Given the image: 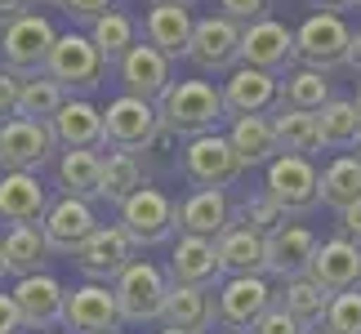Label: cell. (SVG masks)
<instances>
[{
	"label": "cell",
	"instance_id": "1",
	"mask_svg": "<svg viewBox=\"0 0 361 334\" xmlns=\"http://www.w3.org/2000/svg\"><path fill=\"white\" fill-rule=\"evenodd\" d=\"M157 116L165 134L192 138L205 130H219V120L228 116L224 94H219L210 80H170L165 94L157 99Z\"/></svg>",
	"mask_w": 361,
	"mask_h": 334
},
{
	"label": "cell",
	"instance_id": "2",
	"mask_svg": "<svg viewBox=\"0 0 361 334\" xmlns=\"http://www.w3.org/2000/svg\"><path fill=\"white\" fill-rule=\"evenodd\" d=\"M112 295H116V308H121V326H152V321H161L165 295H170V276H165V268L134 254L116 272Z\"/></svg>",
	"mask_w": 361,
	"mask_h": 334
},
{
	"label": "cell",
	"instance_id": "3",
	"mask_svg": "<svg viewBox=\"0 0 361 334\" xmlns=\"http://www.w3.org/2000/svg\"><path fill=\"white\" fill-rule=\"evenodd\" d=\"M348 40H353V27L343 23V13L322 9V13H312V18L299 23L295 63L330 76V72H339V67H348Z\"/></svg>",
	"mask_w": 361,
	"mask_h": 334
},
{
	"label": "cell",
	"instance_id": "4",
	"mask_svg": "<svg viewBox=\"0 0 361 334\" xmlns=\"http://www.w3.org/2000/svg\"><path fill=\"white\" fill-rule=\"evenodd\" d=\"M116 223L121 232L130 236L138 249H152V245H165L170 236L178 232V218H174V201L165 197L161 187H147L138 183L130 197L116 205Z\"/></svg>",
	"mask_w": 361,
	"mask_h": 334
},
{
	"label": "cell",
	"instance_id": "5",
	"mask_svg": "<svg viewBox=\"0 0 361 334\" xmlns=\"http://www.w3.org/2000/svg\"><path fill=\"white\" fill-rule=\"evenodd\" d=\"M54 23L45 18V13H18L13 23L0 27V67L13 76H40L45 72V58H49V49H54Z\"/></svg>",
	"mask_w": 361,
	"mask_h": 334
},
{
	"label": "cell",
	"instance_id": "6",
	"mask_svg": "<svg viewBox=\"0 0 361 334\" xmlns=\"http://www.w3.org/2000/svg\"><path fill=\"white\" fill-rule=\"evenodd\" d=\"M45 76H54L67 94H94L107 76V58L90 40V32H67V36H54Z\"/></svg>",
	"mask_w": 361,
	"mask_h": 334
},
{
	"label": "cell",
	"instance_id": "7",
	"mask_svg": "<svg viewBox=\"0 0 361 334\" xmlns=\"http://www.w3.org/2000/svg\"><path fill=\"white\" fill-rule=\"evenodd\" d=\"M263 170H268V178H263V197H272L276 210H281L286 218L317 210V165H312V156L276 151Z\"/></svg>",
	"mask_w": 361,
	"mask_h": 334
},
{
	"label": "cell",
	"instance_id": "8",
	"mask_svg": "<svg viewBox=\"0 0 361 334\" xmlns=\"http://www.w3.org/2000/svg\"><path fill=\"white\" fill-rule=\"evenodd\" d=\"M241 174H245V165H241L237 151H232L228 134L205 130V134L188 138V147H183V178L192 187H232Z\"/></svg>",
	"mask_w": 361,
	"mask_h": 334
},
{
	"label": "cell",
	"instance_id": "9",
	"mask_svg": "<svg viewBox=\"0 0 361 334\" xmlns=\"http://www.w3.org/2000/svg\"><path fill=\"white\" fill-rule=\"evenodd\" d=\"M161 134V116L152 99L138 94H121L103 107V147H121V151H143L157 143Z\"/></svg>",
	"mask_w": 361,
	"mask_h": 334
},
{
	"label": "cell",
	"instance_id": "10",
	"mask_svg": "<svg viewBox=\"0 0 361 334\" xmlns=\"http://www.w3.org/2000/svg\"><path fill=\"white\" fill-rule=\"evenodd\" d=\"M276 303V290L268 285L263 272H250V276H224L214 290V316L219 326L228 330H250Z\"/></svg>",
	"mask_w": 361,
	"mask_h": 334
},
{
	"label": "cell",
	"instance_id": "11",
	"mask_svg": "<svg viewBox=\"0 0 361 334\" xmlns=\"http://www.w3.org/2000/svg\"><path fill=\"white\" fill-rule=\"evenodd\" d=\"M59 138H54L49 120H27V116H9L0 120V170H36L54 161Z\"/></svg>",
	"mask_w": 361,
	"mask_h": 334
},
{
	"label": "cell",
	"instance_id": "12",
	"mask_svg": "<svg viewBox=\"0 0 361 334\" xmlns=\"http://www.w3.org/2000/svg\"><path fill=\"white\" fill-rule=\"evenodd\" d=\"M188 58L210 76H228L241 63V23L210 13V18L192 23V40H188Z\"/></svg>",
	"mask_w": 361,
	"mask_h": 334
},
{
	"label": "cell",
	"instance_id": "13",
	"mask_svg": "<svg viewBox=\"0 0 361 334\" xmlns=\"http://www.w3.org/2000/svg\"><path fill=\"white\" fill-rule=\"evenodd\" d=\"M67 334H107V330H121V308H116V295L107 281H85V285H72L63 295V326Z\"/></svg>",
	"mask_w": 361,
	"mask_h": 334
},
{
	"label": "cell",
	"instance_id": "14",
	"mask_svg": "<svg viewBox=\"0 0 361 334\" xmlns=\"http://www.w3.org/2000/svg\"><path fill=\"white\" fill-rule=\"evenodd\" d=\"M134 254H138V245L121 232V223H99V228H94L85 241L76 245L72 259H76V268L85 272V281H107V285H112L116 272Z\"/></svg>",
	"mask_w": 361,
	"mask_h": 334
},
{
	"label": "cell",
	"instance_id": "15",
	"mask_svg": "<svg viewBox=\"0 0 361 334\" xmlns=\"http://www.w3.org/2000/svg\"><path fill=\"white\" fill-rule=\"evenodd\" d=\"M94 228H99L94 201L72 197V192H63V197H49L45 214H40V232H45V241H49L54 254H76V245L85 241Z\"/></svg>",
	"mask_w": 361,
	"mask_h": 334
},
{
	"label": "cell",
	"instance_id": "16",
	"mask_svg": "<svg viewBox=\"0 0 361 334\" xmlns=\"http://www.w3.org/2000/svg\"><path fill=\"white\" fill-rule=\"evenodd\" d=\"M9 295H13V303H18L27 330H59L63 326V295H67V285L54 272L13 276V290H9Z\"/></svg>",
	"mask_w": 361,
	"mask_h": 334
},
{
	"label": "cell",
	"instance_id": "17",
	"mask_svg": "<svg viewBox=\"0 0 361 334\" xmlns=\"http://www.w3.org/2000/svg\"><path fill=\"white\" fill-rule=\"evenodd\" d=\"M241 63L263 72H290L295 67V32L276 18H255L241 27Z\"/></svg>",
	"mask_w": 361,
	"mask_h": 334
},
{
	"label": "cell",
	"instance_id": "18",
	"mask_svg": "<svg viewBox=\"0 0 361 334\" xmlns=\"http://www.w3.org/2000/svg\"><path fill=\"white\" fill-rule=\"evenodd\" d=\"M308 276L326 295H339V290L361 285V245L353 236H330V241H317L312 259H308Z\"/></svg>",
	"mask_w": 361,
	"mask_h": 334
},
{
	"label": "cell",
	"instance_id": "19",
	"mask_svg": "<svg viewBox=\"0 0 361 334\" xmlns=\"http://www.w3.org/2000/svg\"><path fill=\"white\" fill-rule=\"evenodd\" d=\"M317 249V236L303 228V223H276L272 232H263V272L286 281V276L308 272V259Z\"/></svg>",
	"mask_w": 361,
	"mask_h": 334
},
{
	"label": "cell",
	"instance_id": "20",
	"mask_svg": "<svg viewBox=\"0 0 361 334\" xmlns=\"http://www.w3.org/2000/svg\"><path fill=\"white\" fill-rule=\"evenodd\" d=\"M112 67L121 72L125 94H138V99H152V103H157L161 94H165V85L174 80L170 58H165L157 45H147V40H134V45L125 49Z\"/></svg>",
	"mask_w": 361,
	"mask_h": 334
},
{
	"label": "cell",
	"instance_id": "21",
	"mask_svg": "<svg viewBox=\"0 0 361 334\" xmlns=\"http://www.w3.org/2000/svg\"><path fill=\"white\" fill-rule=\"evenodd\" d=\"M174 285H219L224 281V268H219V249H214V236H197V232H178L174 241V254H170V268H165Z\"/></svg>",
	"mask_w": 361,
	"mask_h": 334
},
{
	"label": "cell",
	"instance_id": "22",
	"mask_svg": "<svg viewBox=\"0 0 361 334\" xmlns=\"http://www.w3.org/2000/svg\"><path fill=\"white\" fill-rule=\"evenodd\" d=\"M224 107L228 116H245V111H272L276 107V94H281V76L276 72H263V67H250L237 63L224 80Z\"/></svg>",
	"mask_w": 361,
	"mask_h": 334
},
{
	"label": "cell",
	"instance_id": "23",
	"mask_svg": "<svg viewBox=\"0 0 361 334\" xmlns=\"http://www.w3.org/2000/svg\"><path fill=\"white\" fill-rule=\"evenodd\" d=\"M49 205V187L36 170H0V223H40Z\"/></svg>",
	"mask_w": 361,
	"mask_h": 334
},
{
	"label": "cell",
	"instance_id": "24",
	"mask_svg": "<svg viewBox=\"0 0 361 334\" xmlns=\"http://www.w3.org/2000/svg\"><path fill=\"white\" fill-rule=\"evenodd\" d=\"M192 9L188 5H165V0H152L143 13V40L157 45L165 58H188V40H192Z\"/></svg>",
	"mask_w": 361,
	"mask_h": 334
},
{
	"label": "cell",
	"instance_id": "25",
	"mask_svg": "<svg viewBox=\"0 0 361 334\" xmlns=\"http://www.w3.org/2000/svg\"><path fill=\"white\" fill-rule=\"evenodd\" d=\"M161 326L188 330V334H205L210 326H219L214 290L210 285H174L170 281V295H165V308H161Z\"/></svg>",
	"mask_w": 361,
	"mask_h": 334
},
{
	"label": "cell",
	"instance_id": "26",
	"mask_svg": "<svg viewBox=\"0 0 361 334\" xmlns=\"http://www.w3.org/2000/svg\"><path fill=\"white\" fill-rule=\"evenodd\" d=\"M214 249H219V268H224V276L263 272V232H255L245 218H228V228L214 236Z\"/></svg>",
	"mask_w": 361,
	"mask_h": 334
},
{
	"label": "cell",
	"instance_id": "27",
	"mask_svg": "<svg viewBox=\"0 0 361 334\" xmlns=\"http://www.w3.org/2000/svg\"><path fill=\"white\" fill-rule=\"evenodd\" d=\"M49 130L59 147H103V111L85 94H76V99H63V107L49 116Z\"/></svg>",
	"mask_w": 361,
	"mask_h": 334
},
{
	"label": "cell",
	"instance_id": "28",
	"mask_svg": "<svg viewBox=\"0 0 361 334\" xmlns=\"http://www.w3.org/2000/svg\"><path fill=\"white\" fill-rule=\"evenodd\" d=\"M0 254H5L9 276H27V272H45L54 249L45 241V232H40V223H13L0 236Z\"/></svg>",
	"mask_w": 361,
	"mask_h": 334
},
{
	"label": "cell",
	"instance_id": "29",
	"mask_svg": "<svg viewBox=\"0 0 361 334\" xmlns=\"http://www.w3.org/2000/svg\"><path fill=\"white\" fill-rule=\"evenodd\" d=\"M178 232H197V236H219L232 218V201L224 197V187H197L192 197L174 205Z\"/></svg>",
	"mask_w": 361,
	"mask_h": 334
},
{
	"label": "cell",
	"instance_id": "30",
	"mask_svg": "<svg viewBox=\"0 0 361 334\" xmlns=\"http://www.w3.org/2000/svg\"><path fill=\"white\" fill-rule=\"evenodd\" d=\"M228 143H232V151L241 156L245 170L268 165L276 151H281V147H276V130H272V116H268V111H245V116H232Z\"/></svg>",
	"mask_w": 361,
	"mask_h": 334
},
{
	"label": "cell",
	"instance_id": "31",
	"mask_svg": "<svg viewBox=\"0 0 361 334\" xmlns=\"http://www.w3.org/2000/svg\"><path fill=\"white\" fill-rule=\"evenodd\" d=\"M317 143L326 151H353L361 143V111L353 99H326L317 107Z\"/></svg>",
	"mask_w": 361,
	"mask_h": 334
},
{
	"label": "cell",
	"instance_id": "32",
	"mask_svg": "<svg viewBox=\"0 0 361 334\" xmlns=\"http://www.w3.org/2000/svg\"><path fill=\"white\" fill-rule=\"evenodd\" d=\"M357 197H361V161L348 156V151H339V156L317 174V205H330V210L339 214L343 205H353Z\"/></svg>",
	"mask_w": 361,
	"mask_h": 334
},
{
	"label": "cell",
	"instance_id": "33",
	"mask_svg": "<svg viewBox=\"0 0 361 334\" xmlns=\"http://www.w3.org/2000/svg\"><path fill=\"white\" fill-rule=\"evenodd\" d=\"M99 170H103V151L99 147H63L59 156V187L72 197L99 201Z\"/></svg>",
	"mask_w": 361,
	"mask_h": 334
},
{
	"label": "cell",
	"instance_id": "34",
	"mask_svg": "<svg viewBox=\"0 0 361 334\" xmlns=\"http://www.w3.org/2000/svg\"><path fill=\"white\" fill-rule=\"evenodd\" d=\"M276 303H281V308L295 316L299 326H322L330 295L312 281L308 272H299V276H286V281H281V290H276Z\"/></svg>",
	"mask_w": 361,
	"mask_h": 334
},
{
	"label": "cell",
	"instance_id": "35",
	"mask_svg": "<svg viewBox=\"0 0 361 334\" xmlns=\"http://www.w3.org/2000/svg\"><path fill=\"white\" fill-rule=\"evenodd\" d=\"M143 178V165H138V151H121V147H107L103 156V170H99V201H112L121 205Z\"/></svg>",
	"mask_w": 361,
	"mask_h": 334
},
{
	"label": "cell",
	"instance_id": "36",
	"mask_svg": "<svg viewBox=\"0 0 361 334\" xmlns=\"http://www.w3.org/2000/svg\"><path fill=\"white\" fill-rule=\"evenodd\" d=\"M281 94H276V107H303V111H317L326 99H335L330 94V76L326 72H312V67H290L281 72Z\"/></svg>",
	"mask_w": 361,
	"mask_h": 334
},
{
	"label": "cell",
	"instance_id": "37",
	"mask_svg": "<svg viewBox=\"0 0 361 334\" xmlns=\"http://www.w3.org/2000/svg\"><path fill=\"white\" fill-rule=\"evenodd\" d=\"M272 130H276V147H281V151H299V156H312V151H322V143H317V111L276 107Z\"/></svg>",
	"mask_w": 361,
	"mask_h": 334
},
{
	"label": "cell",
	"instance_id": "38",
	"mask_svg": "<svg viewBox=\"0 0 361 334\" xmlns=\"http://www.w3.org/2000/svg\"><path fill=\"white\" fill-rule=\"evenodd\" d=\"M90 40L99 45V54L107 58V67H112L121 54L138 40V23L130 18V13H121V9H103L99 18L90 23Z\"/></svg>",
	"mask_w": 361,
	"mask_h": 334
},
{
	"label": "cell",
	"instance_id": "39",
	"mask_svg": "<svg viewBox=\"0 0 361 334\" xmlns=\"http://www.w3.org/2000/svg\"><path fill=\"white\" fill-rule=\"evenodd\" d=\"M63 99H67V89L59 85L54 76H27L23 80V89H18V116H27V120H49L54 111L63 107Z\"/></svg>",
	"mask_w": 361,
	"mask_h": 334
},
{
	"label": "cell",
	"instance_id": "40",
	"mask_svg": "<svg viewBox=\"0 0 361 334\" xmlns=\"http://www.w3.org/2000/svg\"><path fill=\"white\" fill-rule=\"evenodd\" d=\"M322 326H326L330 334H361V285L339 290V295H330Z\"/></svg>",
	"mask_w": 361,
	"mask_h": 334
},
{
	"label": "cell",
	"instance_id": "41",
	"mask_svg": "<svg viewBox=\"0 0 361 334\" xmlns=\"http://www.w3.org/2000/svg\"><path fill=\"white\" fill-rule=\"evenodd\" d=\"M241 218H245L255 232H272L286 214L276 210V201H272V197H255V201H245V205H241Z\"/></svg>",
	"mask_w": 361,
	"mask_h": 334
},
{
	"label": "cell",
	"instance_id": "42",
	"mask_svg": "<svg viewBox=\"0 0 361 334\" xmlns=\"http://www.w3.org/2000/svg\"><path fill=\"white\" fill-rule=\"evenodd\" d=\"M250 334H303V326L281 308V303H272V308L263 312L255 326H250Z\"/></svg>",
	"mask_w": 361,
	"mask_h": 334
},
{
	"label": "cell",
	"instance_id": "43",
	"mask_svg": "<svg viewBox=\"0 0 361 334\" xmlns=\"http://www.w3.org/2000/svg\"><path fill=\"white\" fill-rule=\"evenodd\" d=\"M268 9H272V0H219V13L232 23H255V18H268Z\"/></svg>",
	"mask_w": 361,
	"mask_h": 334
},
{
	"label": "cell",
	"instance_id": "44",
	"mask_svg": "<svg viewBox=\"0 0 361 334\" xmlns=\"http://www.w3.org/2000/svg\"><path fill=\"white\" fill-rule=\"evenodd\" d=\"M54 5H59L67 18H76V23H85V27H90L103 9H112L116 0H54Z\"/></svg>",
	"mask_w": 361,
	"mask_h": 334
},
{
	"label": "cell",
	"instance_id": "45",
	"mask_svg": "<svg viewBox=\"0 0 361 334\" xmlns=\"http://www.w3.org/2000/svg\"><path fill=\"white\" fill-rule=\"evenodd\" d=\"M18 89H23V76H13L0 67V120L18 116Z\"/></svg>",
	"mask_w": 361,
	"mask_h": 334
},
{
	"label": "cell",
	"instance_id": "46",
	"mask_svg": "<svg viewBox=\"0 0 361 334\" xmlns=\"http://www.w3.org/2000/svg\"><path fill=\"white\" fill-rule=\"evenodd\" d=\"M23 312L18 303H13V295H0V334H23Z\"/></svg>",
	"mask_w": 361,
	"mask_h": 334
},
{
	"label": "cell",
	"instance_id": "47",
	"mask_svg": "<svg viewBox=\"0 0 361 334\" xmlns=\"http://www.w3.org/2000/svg\"><path fill=\"white\" fill-rule=\"evenodd\" d=\"M339 232H343V236H353V241L361 245V197H357L353 205H343V210H339Z\"/></svg>",
	"mask_w": 361,
	"mask_h": 334
},
{
	"label": "cell",
	"instance_id": "48",
	"mask_svg": "<svg viewBox=\"0 0 361 334\" xmlns=\"http://www.w3.org/2000/svg\"><path fill=\"white\" fill-rule=\"evenodd\" d=\"M27 9H32V0H0V27L13 23V18H18V13H27Z\"/></svg>",
	"mask_w": 361,
	"mask_h": 334
},
{
	"label": "cell",
	"instance_id": "49",
	"mask_svg": "<svg viewBox=\"0 0 361 334\" xmlns=\"http://www.w3.org/2000/svg\"><path fill=\"white\" fill-rule=\"evenodd\" d=\"M348 67L361 72V32H353V40H348Z\"/></svg>",
	"mask_w": 361,
	"mask_h": 334
},
{
	"label": "cell",
	"instance_id": "50",
	"mask_svg": "<svg viewBox=\"0 0 361 334\" xmlns=\"http://www.w3.org/2000/svg\"><path fill=\"white\" fill-rule=\"evenodd\" d=\"M317 5H322V9H335V13H339V9H348V5H357V0H317Z\"/></svg>",
	"mask_w": 361,
	"mask_h": 334
},
{
	"label": "cell",
	"instance_id": "51",
	"mask_svg": "<svg viewBox=\"0 0 361 334\" xmlns=\"http://www.w3.org/2000/svg\"><path fill=\"white\" fill-rule=\"evenodd\" d=\"M303 334H330L326 326H303Z\"/></svg>",
	"mask_w": 361,
	"mask_h": 334
},
{
	"label": "cell",
	"instance_id": "52",
	"mask_svg": "<svg viewBox=\"0 0 361 334\" xmlns=\"http://www.w3.org/2000/svg\"><path fill=\"white\" fill-rule=\"evenodd\" d=\"M157 334H188V330H174V326H161Z\"/></svg>",
	"mask_w": 361,
	"mask_h": 334
},
{
	"label": "cell",
	"instance_id": "53",
	"mask_svg": "<svg viewBox=\"0 0 361 334\" xmlns=\"http://www.w3.org/2000/svg\"><path fill=\"white\" fill-rule=\"evenodd\" d=\"M165 5H188V9H192V5H197V0H165Z\"/></svg>",
	"mask_w": 361,
	"mask_h": 334
},
{
	"label": "cell",
	"instance_id": "54",
	"mask_svg": "<svg viewBox=\"0 0 361 334\" xmlns=\"http://www.w3.org/2000/svg\"><path fill=\"white\" fill-rule=\"evenodd\" d=\"M5 276H9V268H5V254H0V281H5Z\"/></svg>",
	"mask_w": 361,
	"mask_h": 334
},
{
	"label": "cell",
	"instance_id": "55",
	"mask_svg": "<svg viewBox=\"0 0 361 334\" xmlns=\"http://www.w3.org/2000/svg\"><path fill=\"white\" fill-rule=\"evenodd\" d=\"M353 103H357V111H361V85H357V99H353Z\"/></svg>",
	"mask_w": 361,
	"mask_h": 334
},
{
	"label": "cell",
	"instance_id": "56",
	"mask_svg": "<svg viewBox=\"0 0 361 334\" xmlns=\"http://www.w3.org/2000/svg\"><path fill=\"white\" fill-rule=\"evenodd\" d=\"M32 5H54V0H32Z\"/></svg>",
	"mask_w": 361,
	"mask_h": 334
},
{
	"label": "cell",
	"instance_id": "57",
	"mask_svg": "<svg viewBox=\"0 0 361 334\" xmlns=\"http://www.w3.org/2000/svg\"><path fill=\"white\" fill-rule=\"evenodd\" d=\"M357 161H361V143H357Z\"/></svg>",
	"mask_w": 361,
	"mask_h": 334
},
{
	"label": "cell",
	"instance_id": "58",
	"mask_svg": "<svg viewBox=\"0 0 361 334\" xmlns=\"http://www.w3.org/2000/svg\"><path fill=\"white\" fill-rule=\"evenodd\" d=\"M107 334H121V330H107Z\"/></svg>",
	"mask_w": 361,
	"mask_h": 334
},
{
	"label": "cell",
	"instance_id": "59",
	"mask_svg": "<svg viewBox=\"0 0 361 334\" xmlns=\"http://www.w3.org/2000/svg\"><path fill=\"white\" fill-rule=\"evenodd\" d=\"M357 9H361V0H357Z\"/></svg>",
	"mask_w": 361,
	"mask_h": 334
},
{
	"label": "cell",
	"instance_id": "60",
	"mask_svg": "<svg viewBox=\"0 0 361 334\" xmlns=\"http://www.w3.org/2000/svg\"><path fill=\"white\" fill-rule=\"evenodd\" d=\"M237 334H241V330H237Z\"/></svg>",
	"mask_w": 361,
	"mask_h": 334
}]
</instances>
